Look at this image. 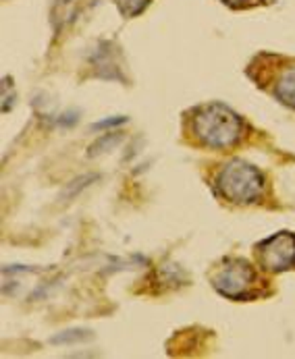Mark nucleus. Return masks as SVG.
<instances>
[{"mask_svg": "<svg viewBox=\"0 0 295 359\" xmlns=\"http://www.w3.org/2000/svg\"><path fill=\"white\" fill-rule=\"evenodd\" d=\"M268 73L264 77H256L258 86L270 81V92L281 104L295 110V60H285L279 67L268 65Z\"/></svg>", "mask_w": 295, "mask_h": 359, "instance_id": "39448f33", "label": "nucleus"}, {"mask_svg": "<svg viewBox=\"0 0 295 359\" xmlns=\"http://www.w3.org/2000/svg\"><path fill=\"white\" fill-rule=\"evenodd\" d=\"M92 334L88 330H67L58 337H52V343H69V341H88Z\"/></svg>", "mask_w": 295, "mask_h": 359, "instance_id": "6e6552de", "label": "nucleus"}, {"mask_svg": "<svg viewBox=\"0 0 295 359\" xmlns=\"http://www.w3.org/2000/svg\"><path fill=\"white\" fill-rule=\"evenodd\" d=\"M260 272L244 257H225L210 272V285L214 291L231 302H254L262 297Z\"/></svg>", "mask_w": 295, "mask_h": 359, "instance_id": "7ed1b4c3", "label": "nucleus"}, {"mask_svg": "<svg viewBox=\"0 0 295 359\" xmlns=\"http://www.w3.org/2000/svg\"><path fill=\"white\" fill-rule=\"evenodd\" d=\"M190 114L192 116L185 118V127L202 148L229 150L235 148L244 137V121L227 104H199Z\"/></svg>", "mask_w": 295, "mask_h": 359, "instance_id": "f257e3e1", "label": "nucleus"}, {"mask_svg": "<svg viewBox=\"0 0 295 359\" xmlns=\"http://www.w3.org/2000/svg\"><path fill=\"white\" fill-rule=\"evenodd\" d=\"M114 2H117L121 15L125 19H133V17H138V15H142L146 11L152 0H114Z\"/></svg>", "mask_w": 295, "mask_h": 359, "instance_id": "423d86ee", "label": "nucleus"}, {"mask_svg": "<svg viewBox=\"0 0 295 359\" xmlns=\"http://www.w3.org/2000/svg\"><path fill=\"white\" fill-rule=\"evenodd\" d=\"M121 140H123V133H106L102 140H98L96 144H92V146H90V152H88V156L104 154L106 150L114 148Z\"/></svg>", "mask_w": 295, "mask_h": 359, "instance_id": "0eeeda50", "label": "nucleus"}, {"mask_svg": "<svg viewBox=\"0 0 295 359\" xmlns=\"http://www.w3.org/2000/svg\"><path fill=\"white\" fill-rule=\"evenodd\" d=\"M256 259L264 272L281 274L295 270V233L279 231L254 248Z\"/></svg>", "mask_w": 295, "mask_h": 359, "instance_id": "20e7f679", "label": "nucleus"}, {"mask_svg": "<svg viewBox=\"0 0 295 359\" xmlns=\"http://www.w3.org/2000/svg\"><path fill=\"white\" fill-rule=\"evenodd\" d=\"M264 175L240 158L225 162L214 177V194L235 205H249L260 202L264 196Z\"/></svg>", "mask_w": 295, "mask_h": 359, "instance_id": "f03ea898", "label": "nucleus"}, {"mask_svg": "<svg viewBox=\"0 0 295 359\" xmlns=\"http://www.w3.org/2000/svg\"><path fill=\"white\" fill-rule=\"evenodd\" d=\"M123 123H127V116L119 114V116H110V118H104V121L94 123L92 129H94V131H100V129H106V127H119V125H123Z\"/></svg>", "mask_w": 295, "mask_h": 359, "instance_id": "1a4fd4ad", "label": "nucleus"}, {"mask_svg": "<svg viewBox=\"0 0 295 359\" xmlns=\"http://www.w3.org/2000/svg\"><path fill=\"white\" fill-rule=\"evenodd\" d=\"M221 2L231 6V8H251V6L262 4L264 0H221Z\"/></svg>", "mask_w": 295, "mask_h": 359, "instance_id": "9d476101", "label": "nucleus"}]
</instances>
